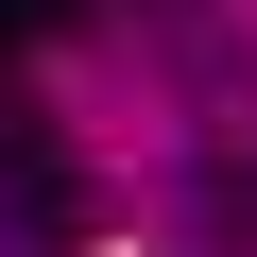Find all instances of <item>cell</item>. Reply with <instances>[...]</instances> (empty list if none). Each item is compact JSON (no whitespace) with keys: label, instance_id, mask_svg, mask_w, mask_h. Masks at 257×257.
<instances>
[{"label":"cell","instance_id":"1","mask_svg":"<svg viewBox=\"0 0 257 257\" xmlns=\"http://www.w3.org/2000/svg\"><path fill=\"white\" fill-rule=\"evenodd\" d=\"M0 257H86V155L52 120H0Z\"/></svg>","mask_w":257,"mask_h":257},{"label":"cell","instance_id":"2","mask_svg":"<svg viewBox=\"0 0 257 257\" xmlns=\"http://www.w3.org/2000/svg\"><path fill=\"white\" fill-rule=\"evenodd\" d=\"M189 240H206V257H240V240H257V155H206V189H189Z\"/></svg>","mask_w":257,"mask_h":257}]
</instances>
